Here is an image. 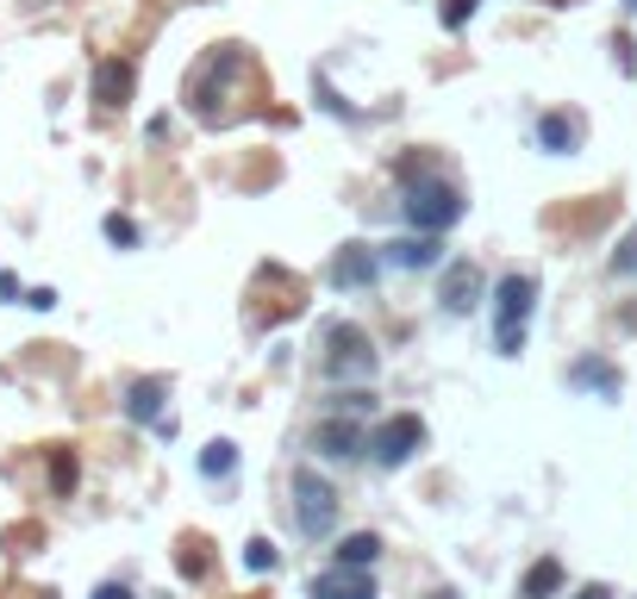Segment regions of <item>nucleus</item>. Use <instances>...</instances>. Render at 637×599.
<instances>
[{
  "label": "nucleus",
  "mask_w": 637,
  "mask_h": 599,
  "mask_svg": "<svg viewBox=\"0 0 637 599\" xmlns=\"http://www.w3.org/2000/svg\"><path fill=\"white\" fill-rule=\"evenodd\" d=\"M369 406H375L369 387H337V394H332V412H369Z\"/></svg>",
  "instance_id": "obj_25"
},
{
  "label": "nucleus",
  "mask_w": 637,
  "mask_h": 599,
  "mask_svg": "<svg viewBox=\"0 0 637 599\" xmlns=\"http://www.w3.org/2000/svg\"><path fill=\"white\" fill-rule=\"evenodd\" d=\"M382 263H394V268H431V263H438V237H431V232L394 237V244L382 251Z\"/></svg>",
  "instance_id": "obj_15"
},
{
  "label": "nucleus",
  "mask_w": 637,
  "mask_h": 599,
  "mask_svg": "<svg viewBox=\"0 0 637 599\" xmlns=\"http://www.w3.org/2000/svg\"><path fill=\"white\" fill-rule=\"evenodd\" d=\"M95 599H131V587L126 581H107V587H95Z\"/></svg>",
  "instance_id": "obj_28"
},
{
  "label": "nucleus",
  "mask_w": 637,
  "mask_h": 599,
  "mask_svg": "<svg viewBox=\"0 0 637 599\" xmlns=\"http://www.w3.org/2000/svg\"><path fill=\"white\" fill-rule=\"evenodd\" d=\"M431 175H444V163L431 157V150H413V157L394 163V181L400 188H413V181H431Z\"/></svg>",
  "instance_id": "obj_19"
},
{
  "label": "nucleus",
  "mask_w": 637,
  "mask_h": 599,
  "mask_svg": "<svg viewBox=\"0 0 637 599\" xmlns=\"http://www.w3.org/2000/svg\"><path fill=\"white\" fill-rule=\"evenodd\" d=\"M538 313V282L531 275H500L494 282V344L500 356L526 350V318Z\"/></svg>",
  "instance_id": "obj_3"
},
{
  "label": "nucleus",
  "mask_w": 637,
  "mask_h": 599,
  "mask_svg": "<svg viewBox=\"0 0 637 599\" xmlns=\"http://www.w3.org/2000/svg\"><path fill=\"white\" fill-rule=\"evenodd\" d=\"M207 568H213L207 543H200V537H188V543H182V575H188V581H200V575H207Z\"/></svg>",
  "instance_id": "obj_22"
},
{
  "label": "nucleus",
  "mask_w": 637,
  "mask_h": 599,
  "mask_svg": "<svg viewBox=\"0 0 637 599\" xmlns=\"http://www.w3.org/2000/svg\"><path fill=\"white\" fill-rule=\"evenodd\" d=\"M131 88H138V69H131L126 57H107V63H95V100H100L107 112L126 107Z\"/></svg>",
  "instance_id": "obj_10"
},
{
  "label": "nucleus",
  "mask_w": 637,
  "mask_h": 599,
  "mask_svg": "<svg viewBox=\"0 0 637 599\" xmlns=\"http://www.w3.org/2000/svg\"><path fill=\"white\" fill-rule=\"evenodd\" d=\"M419 450H425V419H419V412L382 419V431H375V462H382V469H406Z\"/></svg>",
  "instance_id": "obj_6"
},
{
  "label": "nucleus",
  "mask_w": 637,
  "mask_h": 599,
  "mask_svg": "<svg viewBox=\"0 0 637 599\" xmlns=\"http://www.w3.org/2000/svg\"><path fill=\"white\" fill-rule=\"evenodd\" d=\"M76 456H69V450H50V493H63V500H69V493H76Z\"/></svg>",
  "instance_id": "obj_20"
},
{
  "label": "nucleus",
  "mask_w": 637,
  "mask_h": 599,
  "mask_svg": "<svg viewBox=\"0 0 637 599\" xmlns=\"http://www.w3.org/2000/svg\"><path fill=\"white\" fill-rule=\"evenodd\" d=\"M325 275H332V287H356V294H363V287H375V275H382V251H375V244H344Z\"/></svg>",
  "instance_id": "obj_7"
},
{
  "label": "nucleus",
  "mask_w": 637,
  "mask_h": 599,
  "mask_svg": "<svg viewBox=\"0 0 637 599\" xmlns=\"http://www.w3.org/2000/svg\"><path fill=\"white\" fill-rule=\"evenodd\" d=\"M244 69H251V57H244L238 45H213L200 63H194L188 76V107L207 119V126H225L232 112H225V95H232V81H244Z\"/></svg>",
  "instance_id": "obj_1"
},
{
  "label": "nucleus",
  "mask_w": 637,
  "mask_h": 599,
  "mask_svg": "<svg viewBox=\"0 0 637 599\" xmlns=\"http://www.w3.org/2000/svg\"><path fill=\"white\" fill-rule=\"evenodd\" d=\"M562 593V562L557 556H538L526 568V581H519V599H557Z\"/></svg>",
  "instance_id": "obj_16"
},
{
  "label": "nucleus",
  "mask_w": 637,
  "mask_h": 599,
  "mask_svg": "<svg viewBox=\"0 0 637 599\" xmlns=\"http://www.w3.org/2000/svg\"><path fill=\"white\" fill-rule=\"evenodd\" d=\"M425 599H457V593H450V587H438V593H425Z\"/></svg>",
  "instance_id": "obj_30"
},
{
  "label": "nucleus",
  "mask_w": 637,
  "mask_h": 599,
  "mask_svg": "<svg viewBox=\"0 0 637 599\" xmlns=\"http://www.w3.org/2000/svg\"><path fill=\"white\" fill-rule=\"evenodd\" d=\"M569 387H581V394H600V400H619V369L606 363V356H581V363H569Z\"/></svg>",
  "instance_id": "obj_12"
},
{
  "label": "nucleus",
  "mask_w": 637,
  "mask_h": 599,
  "mask_svg": "<svg viewBox=\"0 0 637 599\" xmlns=\"http://www.w3.org/2000/svg\"><path fill=\"white\" fill-rule=\"evenodd\" d=\"M400 213H406V225H413V232H431V237H444L450 225L462 219V194L450 188L444 175H431V181H413V188H406V200H400Z\"/></svg>",
  "instance_id": "obj_4"
},
{
  "label": "nucleus",
  "mask_w": 637,
  "mask_h": 599,
  "mask_svg": "<svg viewBox=\"0 0 637 599\" xmlns=\"http://www.w3.org/2000/svg\"><path fill=\"white\" fill-rule=\"evenodd\" d=\"M476 7H481V0H450V7H444V26H450V32H457V26H469V13H476Z\"/></svg>",
  "instance_id": "obj_26"
},
{
  "label": "nucleus",
  "mask_w": 637,
  "mask_h": 599,
  "mask_svg": "<svg viewBox=\"0 0 637 599\" xmlns=\"http://www.w3.org/2000/svg\"><path fill=\"white\" fill-rule=\"evenodd\" d=\"M313 599H375V581L363 568H332V575L313 581Z\"/></svg>",
  "instance_id": "obj_14"
},
{
  "label": "nucleus",
  "mask_w": 637,
  "mask_h": 599,
  "mask_svg": "<svg viewBox=\"0 0 637 599\" xmlns=\"http://www.w3.org/2000/svg\"><path fill=\"white\" fill-rule=\"evenodd\" d=\"M244 568H251V575H270V568H275V543H270V537H251V543H244Z\"/></svg>",
  "instance_id": "obj_24"
},
{
  "label": "nucleus",
  "mask_w": 637,
  "mask_h": 599,
  "mask_svg": "<svg viewBox=\"0 0 637 599\" xmlns=\"http://www.w3.org/2000/svg\"><path fill=\"white\" fill-rule=\"evenodd\" d=\"M575 599H612V587H581Z\"/></svg>",
  "instance_id": "obj_29"
},
{
  "label": "nucleus",
  "mask_w": 637,
  "mask_h": 599,
  "mask_svg": "<svg viewBox=\"0 0 637 599\" xmlns=\"http://www.w3.org/2000/svg\"><path fill=\"white\" fill-rule=\"evenodd\" d=\"M26 306H32V313H50V306H57V294H50V287H32V294H26Z\"/></svg>",
  "instance_id": "obj_27"
},
{
  "label": "nucleus",
  "mask_w": 637,
  "mask_h": 599,
  "mask_svg": "<svg viewBox=\"0 0 637 599\" xmlns=\"http://www.w3.org/2000/svg\"><path fill=\"white\" fill-rule=\"evenodd\" d=\"M232 469H238V443H232V438H213L207 450H200V474H207V481H225Z\"/></svg>",
  "instance_id": "obj_18"
},
{
  "label": "nucleus",
  "mask_w": 637,
  "mask_h": 599,
  "mask_svg": "<svg viewBox=\"0 0 637 599\" xmlns=\"http://www.w3.org/2000/svg\"><path fill=\"white\" fill-rule=\"evenodd\" d=\"M606 268H612L619 282H631V275H637V225L619 237V251H612V263H606Z\"/></svg>",
  "instance_id": "obj_21"
},
{
  "label": "nucleus",
  "mask_w": 637,
  "mask_h": 599,
  "mask_svg": "<svg viewBox=\"0 0 637 599\" xmlns=\"http://www.w3.org/2000/svg\"><path fill=\"white\" fill-rule=\"evenodd\" d=\"M100 232H107V244H119V251H138V225H131L126 213H107V225H100Z\"/></svg>",
  "instance_id": "obj_23"
},
{
  "label": "nucleus",
  "mask_w": 637,
  "mask_h": 599,
  "mask_svg": "<svg viewBox=\"0 0 637 599\" xmlns=\"http://www.w3.org/2000/svg\"><path fill=\"white\" fill-rule=\"evenodd\" d=\"M619 7H625V13H637V0H619Z\"/></svg>",
  "instance_id": "obj_31"
},
{
  "label": "nucleus",
  "mask_w": 637,
  "mask_h": 599,
  "mask_svg": "<svg viewBox=\"0 0 637 599\" xmlns=\"http://www.w3.org/2000/svg\"><path fill=\"white\" fill-rule=\"evenodd\" d=\"M318 363H325V375L344 381V387H363L375 369H382V356H375V344H369L363 325H351V318H332L325 325V337H318Z\"/></svg>",
  "instance_id": "obj_2"
},
{
  "label": "nucleus",
  "mask_w": 637,
  "mask_h": 599,
  "mask_svg": "<svg viewBox=\"0 0 637 599\" xmlns=\"http://www.w3.org/2000/svg\"><path fill=\"white\" fill-rule=\"evenodd\" d=\"M287 493H294V524H301V537H325L337 524V488L318 469H294Z\"/></svg>",
  "instance_id": "obj_5"
},
{
  "label": "nucleus",
  "mask_w": 637,
  "mask_h": 599,
  "mask_svg": "<svg viewBox=\"0 0 637 599\" xmlns=\"http://www.w3.org/2000/svg\"><path fill=\"white\" fill-rule=\"evenodd\" d=\"M476 300H481V268L476 263H450L444 282H438V306L462 318V313H476Z\"/></svg>",
  "instance_id": "obj_9"
},
{
  "label": "nucleus",
  "mask_w": 637,
  "mask_h": 599,
  "mask_svg": "<svg viewBox=\"0 0 637 599\" xmlns=\"http://www.w3.org/2000/svg\"><path fill=\"white\" fill-rule=\"evenodd\" d=\"M382 562V537L375 531H351L337 543V568H375Z\"/></svg>",
  "instance_id": "obj_17"
},
{
  "label": "nucleus",
  "mask_w": 637,
  "mask_h": 599,
  "mask_svg": "<svg viewBox=\"0 0 637 599\" xmlns=\"http://www.w3.org/2000/svg\"><path fill=\"white\" fill-rule=\"evenodd\" d=\"M45 599H50V593H45Z\"/></svg>",
  "instance_id": "obj_32"
},
{
  "label": "nucleus",
  "mask_w": 637,
  "mask_h": 599,
  "mask_svg": "<svg viewBox=\"0 0 637 599\" xmlns=\"http://www.w3.org/2000/svg\"><path fill=\"white\" fill-rule=\"evenodd\" d=\"M538 144L550 150V157H575V150H581V112H543Z\"/></svg>",
  "instance_id": "obj_13"
},
{
  "label": "nucleus",
  "mask_w": 637,
  "mask_h": 599,
  "mask_svg": "<svg viewBox=\"0 0 637 599\" xmlns=\"http://www.w3.org/2000/svg\"><path fill=\"white\" fill-rule=\"evenodd\" d=\"M313 456L318 462H356L363 456V438H356V425H344V419H325V425L313 431Z\"/></svg>",
  "instance_id": "obj_11"
},
{
  "label": "nucleus",
  "mask_w": 637,
  "mask_h": 599,
  "mask_svg": "<svg viewBox=\"0 0 637 599\" xmlns=\"http://www.w3.org/2000/svg\"><path fill=\"white\" fill-rule=\"evenodd\" d=\"M163 394H169V381L150 375V381H131L126 387V419H138V425H157L163 438L176 431V419H163Z\"/></svg>",
  "instance_id": "obj_8"
}]
</instances>
